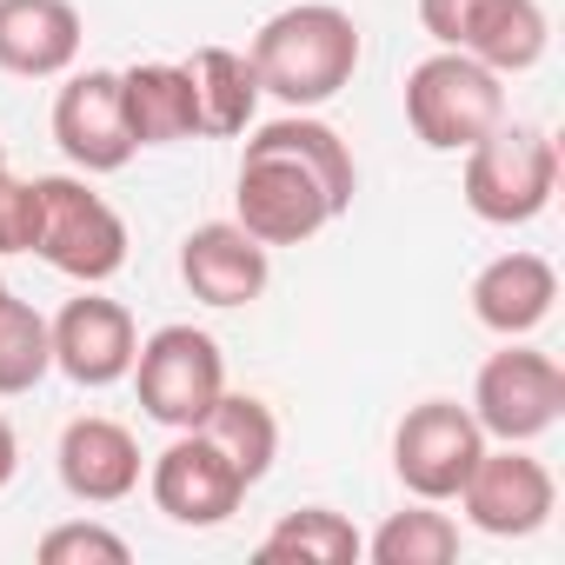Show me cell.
<instances>
[{"label": "cell", "instance_id": "6da1fadb", "mask_svg": "<svg viewBox=\"0 0 565 565\" xmlns=\"http://www.w3.org/2000/svg\"><path fill=\"white\" fill-rule=\"evenodd\" d=\"M353 193H360L353 147L320 114H279L266 127H246L233 220L259 246H307L340 213H353Z\"/></svg>", "mask_w": 565, "mask_h": 565}, {"label": "cell", "instance_id": "7a4b0ae2", "mask_svg": "<svg viewBox=\"0 0 565 565\" xmlns=\"http://www.w3.org/2000/svg\"><path fill=\"white\" fill-rule=\"evenodd\" d=\"M246 61L259 74V94H273L287 114H313L340 87H353L360 21L347 8H333V0H300V8H279L273 21H259Z\"/></svg>", "mask_w": 565, "mask_h": 565}, {"label": "cell", "instance_id": "3957f363", "mask_svg": "<svg viewBox=\"0 0 565 565\" xmlns=\"http://www.w3.org/2000/svg\"><path fill=\"white\" fill-rule=\"evenodd\" d=\"M505 120V74L479 67L472 54H426L406 74V127L419 147L433 153H466L472 140H486Z\"/></svg>", "mask_w": 565, "mask_h": 565}, {"label": "cell", "instance_id": "277c9868", "mask_svg": "<svg viewBox=\"0 0 565 565\" xmlns=\"http://www.w3.org/2000/svg\"><path fill=\"white\" fill-rule=\"evenodd\" d=\"M558 193V140L525 120H499L466 147V206L486 226H525Z\"/></svg>", "mask_w": 565, "mask_h": 565}, {"label": "cell", "instance_id": "5b68a950", "mask_svg": "<svg viewBox=\"0 0 565 565\" xmlns=\"http://www.w3.org/2000/svg\"><path fill=\"white\" fill-rule=\"evenodd\" d=\"M41 200V226H34V253L81 279V287H107V279L127 266V220L81 180V173H41L34 180Z\"/></svg>", "mask_w": 565, "mask_h": 565}, {"label": "cell", "instance_id": "8992f818", "mask_svg": "<svg viewBox=\"0 0 565 565\" xmlns=\"http://www.w3.org/2000/svg\"><path fill=\"white\" fill-rule=\"evenodd\" d=\"M134 393H140V413L160 419L167 433H186L206 419V406L226 393V353L213 333L200 327H160L140 340L134 353Z\"/></svg>", "mask_w": 565, "mask_h": 565}, {"label": "cell", "instance_id": "52a82bcc", "mask_svg": "<svg viewBox=\"0 0 565 565\" xmlns=\"http://www.w3.org/2000/svg\"><path fill=\"white\" fill-rule=\"evenodd\" d=\"M565 413V366L539 347L505 340V353H492L472 380V419L486 439L499 446H532L558 426Z\"/></svg>", "mask_w": 565, "mask_h": 565}, {"label": "cell", "instance_id": "ba28073f", "mask_svg": "<svg viewBox=\"0 0 565 565\" xmlns=\"http://www.w3.org/2000/svg\"><path fill=\"white\" fill-rule=\"evenodd\" d=\"M419 28L492 74H525L552 47V21L539 0H419Z\"/></svg>", "mask_w": 565, "mask_h": 565}, {"label": "cell", "instance_id": "9c48e42d", "mask_svg": "<svg viewBox=\"0 0 565 565\" xmlns=\"http://www.w3.org/2000/svg\"><path fill=\"white\" fill-rule=\"evenodd\" d=\"M479 452H486V433H479L472 406H459V399H419L393 426V472L413 499H433V505L459 499Z\"/></svg>", "mask_w": 565, "mask_h": 565}, {"label": "cell", "instance_id": "30bf717a", "mask_svg": "<svg viewBox=\"0 0 565 565\" xmlns=\"http://www.w3.org/2000/svg\"><path fill=\"white\" fill-rule=\"evenodd\" d=\"M147 492H153V505H160L173 525L206 532V525H226V519L239 512L246 479L226 466V452H220L200 426H186V433H173V439L153 452V466H147Z\"/></svg>", "mask_w": 565, "mask_h": 565}, {"label": "cell", "instance_id": "8fae6325", "mask_svg": "<svg viewBox=\"0 0 565 565\" xmlns=\"http://www.w3.org/2000/svg\"><path fill=\"white\" fill-rule=\"evenodd\" d=\"M459 505L486 539H532L558 512V486H552L545 459H532L525 446H499V452L486 446L459 486Z\"/></svg>", "mask_w": 565, "mask_h": 565}, {"label": "cell", "instance_id": "7c38bea8", "mask_svg": "<svg viewBox=\"0 0 565 565\" xmlns=\"http://www.w3.org/2000/svg\"><path fill=\"white\" fill-rule=\"evenodd\" d=\"M47 333H54V373H67L87 393H107L134 373V353H140L134 313L94 287H81V300H67L47 320Z\"/></svg>", "mask_w": 565, "mask_h": 565}, {"label": "cell", "instance_id": "4fadbf2b", "mask_svg": "<svg viewBox=\"0 0 565 565\" xmlns=\"http://www.w3.org/2000/svg\"><path fill=\"white\" fill-rule=\"evenodd\" d=\"M54 147H61L81 173H120V167L140 153L134 134H127L120 74H114V67L67 74V87L54 94Z\"/></svg>", "mask_w": 565, "mask_h": 565}, {"label": "cell", "instance_id": "5bb4252c", "mask_svg": "<svg viewBox=\"0 0 565 565\" xmlns=\"http://www.w3.org/2000/svg\"><path fill=\"white\" fill-rule=\"evenodd\" d=\"M180 279L200 307H253L273 279V246H259L239 220H206L180 239Z\"/></svg>", "mask_w": 565, "mask_h": 565}, {"label": "cell", "instance_id": "9a60e30c", "mask_svg": "<svg viewBox=\"0 0 565 565\" xmlns=\"http://www.w3.org/2000/svg\"><path fill=\"white\" fill-rule=\"evenodd\" d=\"M54 466H61V486H67L81 505H120V499L140 492V472H147L140 439H134L120 419H100V413L67 419Z\"/></svg>", "mask_w": 565, "mask_h": 565}, {"label": "cell", "instance_id": "2e32d148", "mask_svg": "<svg viewBox=\"0 0 565 565\" xmlns=\"http://www.w3.org/2000/svg\"><path fill=\"white\" fill-rule=\"evenodd\" d=\"M558 307V273L545 253H499L472 273V320L499 340H525L552 320Z\"/></svg>", "mask_w": 565, "mask_h": 565}, {"label": "cell", "instance_id": "e0dca14e", "mask_svg": "<svg viewBox=\"0 0 565 565\" xmlns=\"http://www.w3.org/2000/svg\"><path fill=\"white\" fill-rule=\"evenodd\" d=\"M81 8L74 0H0V67L21 81H61L81 61Z\"/></svg>", "mask_w": 565, "mask_h": 565}, {"label": "cell", "instance_id": "ac0fdd59", "mask_svg": "<svg viewBox=\"0 0 565 565\" xmlns=\"http://www.w3.org/2000/svg\"><path fill=\"white\" fill-rule=\"evenodd\" d=\"M120 107H127L134 147H180V140H200V100H193L186 61H134V67L120 74Z\"/></svg>", "mask_w": 565, "mask_h": 565}, {"label": "cell", "instance_id": "d6986e66", "mask_svg": "<svg viewBox=\"0 0 565 565\" xmlns=\"http://www.w3.org/2000/svg\"><path fill=\"white\" fill-rule=\"evenodd\" d=\"M193 100H200V140H239L259 120V74L233 47H193L186 54Z\"/></svg>", "mask_w": 565, "mask_h": 565}, {"label": "cell", "instance_id": "ffe728a7", "mask_svg": "<svg viewBox=\"0 0 565 565\" xmlns=\"http://www.w3.org/2000/svg\"><path fill=\"white\" fill-rule=\"evenodd\" d=\"M200 433L226 452V466H233L246 486H259V479L273 472V459H279V419H273V406L253 399V393H220V399L206 406Z\"/></svg>", "mask_w": 565, "mask_h": 565}, {"label": "cell", "instance_id": "44dd1931", "mask_svg": "<svg viewBox=\"0 0 565 565\" xmlns=\"http://www.w3.org/2000/svg\"><path fill=\"white\" fill-rule=\"evenodd\" d=\"M259 558H300V565H353L366 558V539L347 512L333 505H300L287 512L266 539H259Z\"/></svg>", "mask_w": 565, "mask_h": 565}, {"label": "cell", "instance_id": "7402d4cb", "mask_svg": "<svg viewBox=\"0 0 565 565\" xmlns=\"http://www.w3.org/2000/svg\"><path fill=\"white\" fill-rule=\"evenodd\" d=\"M459 545H466V539H459V519L439 512L433 499H419V505L393 512V519L366 539V558H373V565H452Z\"/></svg>", "mask_w": 565, "mask_h": 565}, {"label": "cell", "instance_id": "603a6c76", "mask_svg": "<svg viewBox=\"0 0 565 565\" xmlns=\"http://www.w3.org/2000/svg\"><path fill=\"white\" fill-rule=\"evenodd\" d=\"M54 373V333L28 300H0V399H21Z\"/></svg>", "mask_w": 565, "mask_h": 565}, {"label": "cell", "instance_id": "cb8c5ba5", "mask_svg": "<svg viewBox=\"0 0 565 565\" xmlns=\"http://www.w3.org/2000/svg\"><path fill=\"white\" fill-rule=\"evenodd\" d=\"M41 565H127V539L94 519H67L41 539Z\"/></svg>", "mask_w": 565, "mask_h": 565}, {"label": "cell", "instance_id": "d4e9b609", "mask_svg": "<svg viewBox=\"0 0 565 565\" xmlns=\"http://www.w3.org/2000/svg\"><path fill=\"white\" fill-rule=\"evenodd\" d=\"M34 226H41L34 180H14L0 167V253H34Z\"/></svg>", "mask_w": 565, "mask_h": 565}, {"label": "cell", "instance_id": "484cf974", "mask_svg": "<svg viewBox=\"0 0 565 565\" xmlns=\"http://www.w3.org/2000/svg\"><path fill=\"white\" fill-rule=\"evenodd\" d=\"M14 472H21V439H14V426H8V413H0V492L14 486Z\"/></svg>", "mask_w": 565, "mask_h": 565}, {"label": "cell", "instance_id": "4316f807", "mask_svg": "<svg viewBox=\"0 0 565 565\" xmlns=\"http://www.w3.org/2000/svg\"><path fill=\"white\" fill-rule=\"evenodd\" d=\"M8 294H14V287H8V279H0V300H8Z\"/></svg>", "mask_w": 565, "mask_h": 565}]
</instances>
